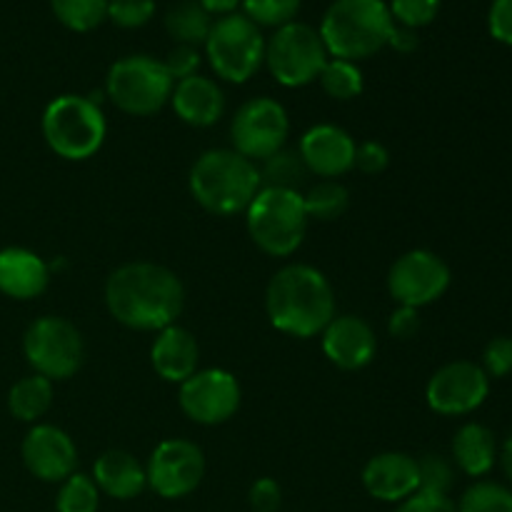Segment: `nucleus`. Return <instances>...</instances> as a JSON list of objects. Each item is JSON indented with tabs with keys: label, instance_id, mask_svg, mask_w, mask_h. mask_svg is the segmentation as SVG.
<instances>
[{
	"label": "nucleus",
	"instance_id": "nucleus-1",
	"mask_svg": "<svg viewBox=\"0 0 512 512\" xmlns=\"http://www.w3.org/2000/svg\"><path fill=\"white\" fill-rule=\"evenodd\" d=\"M105 305L125 328L158 333L180 318L185 288L165 265L128 263L110 273L105 283Z\"/></svg>",
	"mask_w": 512,
	"mask_h": 512
},
{
	"label": "nucleus",
	"instance_id": "nucleus-46",
	"mask_svg": "<svg viewBox=\"0 0 512 512\" xmlns=\"http://www.w3.org/2000/svg\"><path fill=\"white\" fill-rule=\"evenodd\" d=\"M500 463H503L505 478H508L510 485H512V433H510V438L505 440L503 450H500Z\"/></svg>",
	"mask_w": 512,
	"mask_h": 512
},
{
	"label": "nucleus",
	"instance_id": "nucleus-22",
	"mask_svg": "<svg viewBox=\"0 0 512 512\" xmlns=\"http://www.w3.org/2000/svg\"><path fill=\"white\" fill-rule=\"evenodd\" d=\"M50 283V265L28 248L0 250V293L13 300H33Z\"/></svg>",
	"mask_w": 512,
	"mask_h": 512
},
{
	"label": "nucleus",
	"instance_id": "nucleus-29",
	"mask_svg": "<svg viewBox=\"0 0 512 512\" xmlns=\"http://www.w3.org/2000/svg\"><path fill=\"white\" fill-rule=\"evenodd\" d=\"M318 83L325 95H330L333 100H355L363 95L365 88L363 70L358 68V63L340 58H330L325 63L323 73L318 75Z\"/></svg>",
	"mask_w": 512,
	"mask_h": 512
},
{
	"label": "nucleus",
	"instance_id": "nucleus-13",
	"mask_svg": "<svg viewBox=\"0 0 512 512\" xmlns=\"http://www.w3.org/2000/svg\"><path fill=\"white\" fill-rule=\"evenodd\" d=\"M148 488L165 500L188 498L205 478V455L185 438H168L150 453Z\"/></svg>",
	"mask_w": 512,
	"mask_h": 512
},
{
	"label": "nucleus",
	"instance_id": "nucleus-38",
	"mask_svg": "<svg viewBox=\"0 0 512 512\" xmlns=\"http://www.w3.org/2000/svg\"><path fill=\"white\" fill-rule=\"evenodd\" d=\"M200 63H203V55L193 45H175L168 55H165L163 65L168 68L170 78L178 83V80L190 78V75H198Z\"/></svg>",
	"mask_w": 512,
	"mask_h": 512
},
{
	"label": "nucleus",
	"instance_id": "nucleus-24",
	"mask_svg": "<svg viewBox=\"0 0 512 512\" xmlns=\"http://www.w3.org/2000/svg\"><path fill=\"white\" fill-rule=\"evenodd\" d=\"M500 458L498 440L483 423H465L453 438V463L470 478H483Z\"/></svg>",
	"mask_w": 512,
	"mask_h": 512
},
{
	"label": "nucleus",
	"instance_id": "nucleus-18",
	"mask_svg": "<svg viewBox=\"0 0 512 512\" xmlns=\"http://www.w3.org/2000/svg\"><path fill=\"white\" fill-rule=\"evenodd\" d=\"M320 335H323L325 358L340 370L365 368L378 353V338L373 328L358 315H335Z\"/></svg>",
	"mask_w": 512,
	"mask_h": 512
},
{
	"label": "nucleus",
	"instance_id": "nucleus-5",
	"mask_svg": "<svg viewBox=\"0 0 512 512\" xmlns=\"http://www.w3.org/2000/svg\"><path fill=\"white\" fill-rule=\"evenodd\" d=\"M43 138L63 160H88L103 148L108 123L103 108L90 95H60L43 113Z\"/></svg>",
	"mask_w": 512,
	"mask_h": 512
},
{
	"label": "nucleus",
	"instance_id": "nucleus-26",
	"mask_svg": "<svg viewBox=\"0 0 512 512\" xmlns=\"http://www.w3.org/2000/svg\"><path fill=\"white\" fill-rule=\"evenodd\" d=\"M53 405V383L43 375L18 380L8 393V410L20 423H38Z\"/></svg>",
	"mask_w": 512,
	"mask_h": 512
},
{
	"label": "nucleus",
	"instance_id": "nucleus-6",
	"mask_svg": "<svg viewBox=\"0 0 512 512\" xmlns=\"http://www.w3.org/2000/svg\"><path fill=\"white\" fill-rule=\"evenodd\" d=\"M245 225L265 255L288 258L303 245L310 218L300 190L260 188L245 210Z\"/></svg>",
	"mask_w": 512,
	"mask_h": 512
},
{
	"label": "nucleus",
	"instance_id": "nucleus-35",
	"mask_svg": "<svg viewBox=\"0 0 512 512\" xmlns=\"http://www.w3.org/2000/svg\"><path fill=\"white\" fill-rule=\"evenodd\" d=\"M388 8L395 25H405V28L418 30L438 18L440 0H390Z\"/></svg>",
	"mask_w": 512,
	"mask_h": 512
},
{
	"label": "nucleus",
	"instance_id": "nucleus-4",
	"mask_svg": "<svg viewBox=\"0 0 512 512\" xmlns=\"http://www.w3.org/2000/svg\"><path fill=\"white\" fill-rule=\"evenodd\" d=\"M393 28L395 20L385 0H333L318 33L330 58L358 63L388 48Z\"/></svg>",
	"mask_w": 512,
	"mask_h": 512
},
{
	"label": "nucleus",
	"instance_id": "nucleus-36",
	"mask_svg": "<svg viewBox=\"0 0 512 512\" xmlns=\"http://www.w3.org/2000/svg\"><path fill=\"white\" fill-rule=\"evenodd\" d=\"M155 0H108V20L118 28L135 30L153 20Z\"/></svg>",
	"mask_w": 512,
	"mask_h": 512
},
{
	"label": "nucleus",
	"instance_id": "nucleus-34",
	"mask_svg": "<svg viewBox=\"0 0 512 512\" xmlns=\"http://www.w3.org/2000/svg\"><path fill=\"white\" fill-rule=\"evenodd\" d=\"M418 493L448 495L455 483V468L443 455L428 453L418 458Z\"/></svg>",
	"mask_w": 512,
	"mask_h": 512
},
{
	"label": "nucleus",
	"instance_id": "nucleus-15",
	"mask_svg": "<svg viewBox=\"0 0 512 512\" xmlns=\"http://www.w3.org/2000/svg\"><path fill=\"white\" fill-rule=\"evenodd\" d=\"M490 378L478 363L453 360L433 373L425 388V400L430 410L445 418L470 415L488 400Z\"/></svg>",
	"mask_w": 512,
	"mask_h": 512
},
{
	"label": "nucleus",
	"instance_id": "nucleus-43",
	"mask_svg": "<svg viewBox=\"0 0 512 512\" xmlns=\"http://www.w3.org/2000/svg\"><path fill=\"white\" fill-rule=\"evenodd\" d=\"M420 325V310L398 305V310H393L388 318V333L398 340H410L420 333Z\"/></svg>",
	"mask_w": 512,
	"mask_h": 512
},
{
	"label": "nucleus",
	"instance_id": "nucleus-37",
	"mask_svg": "<svg viewBox=\"0 0 512 512\" xmlns=\"http://www.w3.org/2000/svg\"><path fill=\"white\" fill-rule=\"evenodd\" d=\"M488 378H508L512 373V338L510 335H498L490 340L483 350V365Z\"/></svg>",
	"mask_w": 512,
	"mask_h": 512
},
{
	"label": "nucleus",
	"instance_id": "nucleus-39",
	"mask_svg": "<svg viewBox=\"0 0 512 512\" xmlns=\"http://www.w3.org/2000/svg\"><path fill=\"white\" fill-rule=\"evenodd\" d=\"M390 165V153L378 140H365L355 148V165L365 175H380Z\"/></svg>",
	"mask_w": 512,
	"mask_h": 512
},
{
	"label": "nucleus",
	"instance_id": "nucleus-17",
	"mask_svg": "<svg viewBox=\"0 0 512 512\" xmlns=\"http://www.w3.org/2000/svg\"><path fill=\"white\" fill-rule=\"evenodd\" d=\"M355 148L358 143L353 135L340 125L330 123L313 125L310 130H305L298 143V153L308 173L323 180H335L350 173L355 165Z\"/></svg>",
	"mask_w": 512,
	"mask_h": 512
},
{
	"label": "nucleus",
	"instance_id": "nucleus-44",
	"mask_svg": "<svg viewBox=\"0 0 512 512\" xmlns=\"http://www.w3.org/2000/svg\"><path fill=\"white\" fill-rule=\"evenodd\" d=\"M418 30L413 28H405V25H395L393 33H390V40H388V48H393L395 53H413V50H418Z\"/></svg>",
	"mask_w": 512,
	"mask_h": 512
},
{
	"label": "nucleus",
	"instance_id": "nucleus-11",
	"mask_svg": "<svg viewBox=\"0 0 512 512\" xmlns=\"http://www.w3.org/2000/svg\"><path fill=\"white\" fill-rule=\"evenodd\" d=\"M230 135H233V150H238L253 163H260L283 150L288 143V110L275 98H265V95L250 98L235 113Z\"/></svg>",
	"mask_w": 512,
	"mask_h": 512
},
{
	"label": "nucleus",
	"instance_id": "nucleus-42",
	"mask_svg": "<svg viewBox=\"0 0 512 512\" xmlns=\"http://www.w3.org/2000/svg\"><path fill=\"white\" fill-rule=\"evenodd\" d=\"M393 512H458L450 495H433V493H415L408 500L398 503Z\"/></svg>",
	"mask_w": 512,
	"mask_h": 512
},
{
	"label": "nucleus",
	"instance_id": "nucleus-25",
	"mask_svg": "<svg viewBox=\"0 0 512 512\" xmlns=\"http://www.w3.org/2000/svg\"><path fill=\"white\" fill-rule=\"evenodd\" d=\"M210 28H213V15L198 3V0H180L165 13V30L178 45H205Z\"/></svg>",
	"mask_w": 512,
	"mask_h": 512
},
{
	"label": "nucleus",
	"instance_id": "nucleus-32",
	"mask_svg": "<svg viewBox=\"0 0 512 512\" xmlns=\"http://www.w3.org/2000/svg\"><path fill=\"white\" fill-rule=\"evenodd\" d=\"M100 490L90 475L73 473L60 483L55 510L58 512H98Z\"/></svg>",
	"mask_w": 512,
	"mask_h": 512
},
{
	"label": "nucleus",
	"instance_id": "nucleus-2",
	"mask_svg": "<svg viewBox=\"0 0 512 512\" xmlns=\"http://www.w3.org/2000/svg\"><path fill=\"white\" fill-rule=\"evenodd\" d=\"M265 313L280 333L300 340L315 338L335 318V290L313 265H285L270 278Z\"/></svg>",
	"mask_w": 512,
	"mask_h": 512
},
{
	"label": "nucleus",
	"instance_id": "nucleus-9",
	"mask_svg": "<svg viewBox=\"0 0 512 512\" xmlns=\"http://www.w3.org/2000/svg\"><path fill=\"white\" fill-rule=\"evenodd\" d=\"M328 60L330 53L318 28L300 20L275 28L265 40V65L285 88H305L315 83Z\"/></svg>",
	"mask_w": 512,
	"mask_h": 512
},
{
	"label": "nucleus",
	"instance_id": "nucleus-8",
	"mask_svg": "<svg viewBox=\"0 0 512 512\" xmlns=\"http://www.w3.org/2000/svg\"><path fill=\"white\" fill-rule=\"evenodd\" d=\"M203 48L213 73L228 83H248L265 63L263 33L243 13L220 15L213 20Z\"/></svg>",
	"mask_w": 512,
	"mask_h": 512
},
{
	"label": "nucleus",
	"instance_id": "nucleus-3",
	"mask_svg": "<svg viewBox=\"0 0 512 512\" xmlns=\"http://www.w3.org/2000/svg\"><path fill=\"white\" fill-rule=\"evenodd\" d=\"M190 193L195 203L213 215H235L248 210L263 188L258 163L238 150H205L190 168Z\"/></svg>",
	"mask_w": 512,
	"mask_h": 512
},
{
	"label": "nucleus",
	"instance_id": "nucleus-33",
	"mask_svg": "<svg viewBox=\"0 0 512 512\" xmlns=\"http://www.w3.org/2000/svg\"><path fill=\"white\" fill-rule=\"evenodd\" d=\"M303 0H243V15L258 28H283L293 23Z\"/></svg>",
	"mask_w": 512,
	"mask_h": 512
},
{
	"label": "nucleus",
	"instance_id": "nucleus-45",
	"mask_svg": "<svg viewBox=\"0 0 512 512\" xmlns=\"http://www.w3.org/2000/svg\"><path fill=\"white\" fill-rule=\"evenodd\" d=\"M198 3L203 5L210 15H230L235 13V8H238L243 0H198Z\"/></svg>",
	"mask_w": 512,
	"mask_h": 512
},
{
	"label": "nucleus",
	"instance_id": "nucleus-41",
	"mask_svg": "<svg viewBox=\"0 0 512 512\" xmlns=\"http://www.w3.org/2000/svg\"><path fill=\"white\" fill-rule=\"evenodd\" d=\"M488 28L498 43L512 45V0H493L488 13Z\"/></svg>",
	"mask_w": 512,
	"mask_h": 512
},
{
	"label": "nucleus",
	"instance_id": "nucleus-16",
	"mask_svg": "<svg viewBox=\"0 0 512 512\" xmlns=\"http://www.w3.org/2000/svg\"><path fill=\"white\" fill-rule=\"evenodd\" d=\"M20 453L28 473L43 483H63L78 465V448L73 438L63 428L50 423L33 425L25 435Z\"/></svg>",
	"mask_w": 512,
	"mask_h": 512
},
{
	"label": "nucleus",
	"instance_id": "nucleus-20",
	"mask_svg": "<svg viewBox=\"0 0 512 512\" xmlns=\"http://www.w3.org/2000/svg\"><path fill=\"white\" fill-rule=\"evenodd\" d=\"M170 105L183 123L193 128H210L223 118L225 93L213 78L198 73L173 85Z\"/></svg>",
	"mask_w": 512,
	"mask_h": 512
},
{
	"label": "nucleus",
	"instance_id": "nucleus-19",
	"mask_svg": "<svg viewBox=\"0 0 512 512\" xmlns=\"http://www.w3.org/2000/svg\"><path fill=\"white\" fill-rule=\"evenodd\" d=\"M418 458L408 453H380L365 463L363 488L380 503H403L418 493Z\"/></svg>",
	"mask_w": 512,
	"mask_h": 512
},
{
	"label": "nucleus",
	"instance_id": "nucleus-12",
	"mask_svg": "<svg viewBox=\"0 0 512 512\" xmlns=\"http://www.w3.org/2000/svg\"><path fill=\"white\" fill-rule=\"evenodd\" d=\"M448 263L433 250L415 248L400 255L388 273V290L393 300L405 308H425L443 298L450 288Z\"/></svg>",
	"mask_w": 512,
	"mask_h": 512
},
{
	"label": "nucleus",
	"instance_id": "nucleus-28",
	"mask_svg": "<svg viewBox=\"0 0 512 512\" xmlns=\"http://www.w3.org/2000/svg\"><path fill=\"white\" fill-rule=\"evenodd\" d=\"M303 203L310 220L333 223V220L343 218L345 210L350 208V193L338 180H320L303 195Z\"/></svg>",
	"mask_w": 512,
	"mask_h": 512
},
{
	"label": "nucleus",
	"instance_id": "nucleus-14",
	"mask_svg": "<svg viewBox=\"0 0 512 512\" xmlns=\"http://www.w3.org/2000/svg\"><path fill=\"white\" fill-rule=\"evenodd\" d=\"M240 383L233 373L223 368L198 370L185 383H180L178 403L185 418L198 425H223L238 413Z\"/></svg>",
	"mask_w": 512,
	"mask_h": 512
},
{
	"label": "nucleus",
	"instance_id": "nucleus-40",
	"mask_svg": "<svg viewBox=\"0 0 512 512\" xmlns=\"http://www.w3.org/2000/svg\"><path fill=\"white\" fill-rule=\"evenodd\" d=\"M248 498L253 512H278L283 503V490L273 478H260L250 485Z\"/></svg>",
	"mask_w": 512,
	"mask_h": 512
},
{
	"label": "nucleus",
	"instance_id": "nucleus-21",
	"mask_svg": "<svg viewBox=\"0 0 512 512\" xmlns=\"http://www.w3.org/2000/svg\"><path fill=\"white\" fill-rule=\"evenodd\" d=\"M150 363H153V370L165 383H185L190 375L198 373V340L190 330L180 328L178 323L168 325V328L158 330V338L153 340Z\"/></svg>",
	"mask_w": 512,
	"mask_h": 512
},
{
	"label": "nucleus",
	"instance_id": "nucleus-27",
	"mask_svg": "<svg viewBox=\"0 0 512 512\" xmlns=\"http://www.w3.org/2000/svg\"><path fill=\"white\" fill-rule=\"evenodd\" d=\"M258 170L260 180H263V188L278 190H298L310 175L298 150L290 148H283L275 155H270V158L260 160Z\"/></svg>",
	"mask_w": 512,
	"mask_h": 512
},
{
	"label": "nucleus",
	"instance_id": "nucleus-30",
	"mask_svg": "<svg viewBox=\"0 0 512 512\" xmlns=\"http://www.w3.org/2000/svg\"><path fill=\"white\" fill-rule=\"evenodd\" d=\"M53 15L73 33H90L108 20V0H50Z\"/></svg>",
	"mask_w": 512,
	"mask_h": 512
},
{
	"label": "nucleus",
	"instance_id": "nucleus-31",
	"mask_svg": "<svg viewBox=\"0 0 512 512\" xmlns=\"http://www.w3.org/2000/svg\"><path fill=\"white\" fill-rule=\"evenodd\" d=\"M458 512H512V488L493 480H478L455 503Z\"/></svg>",
	"mask_w": 512,
	"mask_h": 512
},
{
	"label": "nucleus",
	"instance_id": "nucleus-10",
	"mask_svg": "<svg viewBox=\"0 0 512 512\" xmlns=\"http://www.w3.org/2000/svg\"><path fill=\"white\" fill-rule=\"evenodd\" d=\"M23 353L35 375L50 383L68 380L83 368L85 343L80 330L58 315H43L23 335Z\"/></svg>",
	"mask_w": 512,
	"mask_h": 512
},
{
	"label": "nucleus",
	"instance_id": "nucleus-7",
	"mask_svg": "<svg viewBox=\"0 0 512 512\" xmlns=\"http://www.w3.org/2000/svg\"><path fill=\"white\" fill-rule=\"evenodd\" d=\"M175 80L163 60L153 55H125L115 60L105 78V95L123 113L148 118L170 103Z\"/></svg>",
	"mask_w": 512,
	"mask_h": 512
},
{
	"label": "nucleus",
	"instance_id": "nucleus-23",
	"mask_svg": "<svg viewBox=\"0 0 512 512\" xmlns=\"http://www.w3.org/2000/svg\"><path fill=\"white\" fill-rule=\"evenodd\" d=\"M90 478L98 485L100 495H108L113 500H133L148 488L145 465L128 450H105L95 460Z\"/></svg>",
	"mask_w": 512,
	"mask_h": 512
}]
</instances>
